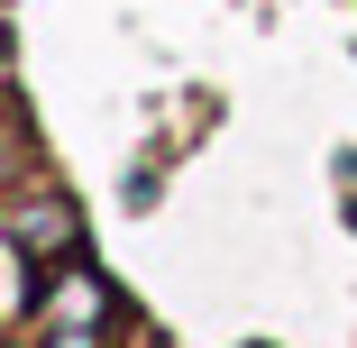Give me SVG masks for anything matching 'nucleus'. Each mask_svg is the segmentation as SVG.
Here are the masks:
<instances>
[{
    "label": "nucleus",
    "instance_id": "f257e3e1",
    "mask_svg": "<svg viewBox=\"0 0 357 348\" xmlns=\"http://www.w3.org/2000/svg\"><path fill=\"white\" fill-rule=\"evenodd\" d=\"M101 321H110L101 266H55V285L37 294V330H46V348H101Z\"/></svg>",
    "mask_w": 357,
    "mask_h": 348
},
{
    "label": "nucleus",
    "instance_id": "f03ea898",
    "mask_svg": "<svg viewBox=\"0 0 357 348\" xmlns=\"http://www.w3.org/2000/svg\"><path fill=\"white\" fill-rule=\"evenodd\" d=\"M10 239H19V257H37V266H64L83 248V211L64 192H37V202H19L10 211Z\"/></svg>",
    "mask_w": 357,
    "mask_h": 348
}]
</instances>
